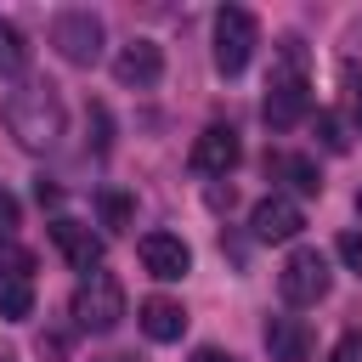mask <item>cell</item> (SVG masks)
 I'll use <instances>...</instances> for the list:
<instances>
[{"mask_svg":"<svg viewBox=\"0 0 362 362\" xmlns=\"http://www.w3.org/2000/svg\"><path fill=\"white\" fill-rule=\"evenodd\" d=\"M62 124H68L62 96H57L45 79H28L23 90L6 96V130L17 136V147H28V153H51L57 136H62Z\"/></svg>","mask_w":362,"mask_h":362,"instance_id":"obj_1","label":"cell"},{"mask_svg":"<svg viewBox=\"0 0 362 362\" xmlns=\"http://www.w3.org/2000/svg\"><path fill=\"white\" fill-rule=\"evenodd\" d=\"M311 107V85H305V45L288 34L283 51H277V68L266 79V102H260V119L272 130H294Z\"/></svg>","mask_w":362,"mask_h":362,"instance_id":"obj_2","label":"cell"},{"mask_svg":"<svg viewBox=\"0 0 362 362\" xmlns=\"http://www.w3.org/2000/svg\"><path fill=\"white\" fill-rule=\"evenodd\" d=\"M74 322L85 328V334H113L119 322H124V288H119V277L113 272H85L79 277V288H74Z\"/></svg>","mask_w":362,"mask_h":362,"instance_id":"obj_3","label":"cell"},{"mask_svg":"<svg viewBox=\"0 0 362 362\" xmlns=\"http://www.w3.org/2000/svg\"><path fill=\"white\" fill-rule=\"evenodd\" d=\"M255 40H260V23H255V11H243V6H221V11H215V68H221L226 79L249 68V57H255Z\"/></svg>","mask_w":362,"mask_h":362,"instance_id":"obj_4","label":"cell"},{"mask_svg":"<svg viewBox=\"0 0 362 362\" xmlns=\"http://www.w3.org/2000/svg\"><path fill=\"white\" fill-rule=\"evenodd\" d=\"M328 288H334V272L317 249H294L277 272V294L288 305H317V300H328Z\"/></svg>","mask_w":362,"mask_h":362,"instance_id":"obj_5","label":"cell"},{"mask_svg":"<svg viewBox=\"0 0 362 362\" xmlns=\"http://www.w3.org/2000/svg\"><path fill=\"white\" fill-rule=\"evenodd\" d=\"M51 45H57L62 62L90 68V62L102 57V23H96L90 11H57V17H51Z\"/></svg>","mask_w":362,"mask_h":362,"instance_id":"obj_6","label":"cell"},{"mask_svg":"<svg viewBox=\"0 0 362 362\" xmlns=\"http://www.w3.org/2000/svg\"><path fill=\"white\" fill-rule=\"evenodd\" d=\"M300 226H305V215H300V204L283 198V192H266V198L249 209V232H255L260 243H288V238H300Z\"/></svg>","mask_w":362,"mask_h":362,"instance_id":"obj_7","label":"cell"},{"mask_svg":"<svg viewBox=\"0 0 362 362\" xmlns=\"http://www.w3.org/2000/svg\"><path fill=\"white\" fill-rule=\"evenodd\" d=\"M136 255H141V266H147L158 283H175V277L192 272V249H187L175 232H147V238L136 243Z\"/></svg>","mask_w":362,"mask_h":362,"instance_id":"obj_8","label":"cell"},{"mask_svg":"<svg viewBox=\"0 0 362 362\" xmlns=\"http://www.w3.org/2000/svg\"><path fill=\"white\" fill-rule=\"evenodd\" d=\"M51 243H57V255H62L79 277L102 266V238H96L85 221H68V215H62V221H51Z\"/></svg>","mask_w":362,"mask_h":362,"instance_id":"obj_9","label":"cell"},{"mask_svg":"<svg viewBox=\"0 0 362 362\" xmlns=\"http://www.w3.org/2000/svg\"><path fill=\"white\" fill-rule=\"evenodd\" d=\"M113 79H119V85H136V90L158 85V79H164V51H158L153 40H130V45L113 57Z\"/></svg>","mask_w":362,"mask_h":362,"instance_id":"obj_10","label":"cell"},{"mask_svg":"<svg viewBox=\"0 0 362 362\" xmlns=\"http://www.w3.org/2000/svg\"><path fill=\"white\" fill-rule=\"evenodd\" d=\"M238 158H243V141H238V130H226V124H209V130L192 141V170H198V175H226Z\"/></svg>","mask_w":362,"mask_h":362,"instance_id":"obj_11","label":"cell"},{"mask_svg":"<svg viewBox=\"0 0 362 362\" xmlns=\"http://www.w3.org/2000/svg\"><path fill=\"white\" fill-rule=\"evenodd\" d=\"M266 351H272V362H305L311 356V328L300 322V317H266Z\"/></svg>","mask_w":362,"mask_h":362,"instance_id":"obj_12","label":"cell"},{"mask_svg":"<svg viewBox=\"0 0 362 362\" xmlns=\"http://www.w3.org/2000/svg\"><path fill=\"white\" fill-rule=\"evenodd\" d=\"M141 334H147V339H158V345H170V339H181V334H187V311H181L175 300L153 294V300H141Z\"/></svg>","mask_w":362,"mask_h":362,"instance_id":"obj_13","label":"cell"},{"mask_svg":"<svg viewBox=\"0 0 362 362\" xmlns=\"http://www.w3.org/2000/svg\"><path fill=\"white\" fill-rule=\"evenodd\" d=\"M266 170L272 175H283L294 192H305V198H317L322 192V175H317V164L305 158V153H277V158H266Z\"/></svg>","mask_w":362,"mask_h":362,"instance_id":"obj_14","label":"cell"},{"mask_svg":"<svg viewBox=\"0 0 362 362\" xmlns=\"http://www.w3.org/2000/svg\"><path fill=\"white\" fill-rule=\"evenodd\" d=\"M28 311H34V283H28V277L0 283V317H6V322H23Z\"/></svg>","mask_w":362,"mask_h":362,"instance_id":"obj_15","label":"cell"},{"mask_svg":"<svg viewBox=\"0 0 362 362\" xmlns=\"http://www.w3.org/2000/svg\"><path fill=\"white\" fill-rule=\"evenodd\" d=\"M23 62H28V40H23V28L0 17V79H6V74H23Z\"/></svg>","mask_w":362,"mask_h":362,"instance_id":"obj_16","label":"cell"},{"mask_svg":"<svg viewBox=\"0 0 362 362\" xmlns=\"http://www.w3.org/2000/svg\"><path fill=\"white\" fill-rule=\"evenodd\" d=\"M96 209H102V226H113V232H124V226H130V215H136L130 192H119V187H102Z\"/></svg>","mask_w":362,"mask_h":362,"instance_id":"obj_17","label":"cell"},{"mask_svg":"<svg viewBox=\"0 0 362 362\" xmlns=\"http://www.w3.org/2000/svg\"><path fill=\"white\" fill-rule=\"evenodd\" d=\"M317 141H322L328 153H345V147H351V136H345L339 113H317Z\"/></svg>","mask_w":362,"mask_h":362,"instance_id":"obj_18","label":"cell"},{"mask_svg":"<svg viewBox=\"0 0 362 362\" xmlns=\"http://www.w3.org/2000/svg\"><path fill=\"white\" fill-rule=\"evenodd\" d=\"M28 266H34V255H28V249H17V243H0V283H11V277H28Z\"/></svg>","mask_w":362,"mask_h":362,"instance_id":"obj_19","label":"cell"},{"mask_svg":"<svg viewBox=\"0 0 362 362\" xmlns=\"http://www.w3.org/2000/svg\"><path fill=\"white\" fill-rule=\"evenodd\" d=\"M17 221H23V204H17L11 192H0V243L17 238Z\"/></svg>","mask_w":362,"mask_h":362,"instance_id":"obj_20","label":"cell"},{"mask_svg":"<svg viewBox=\"0 0 362 362\" xmlns=\"http://www.w3.org/2000/svg\"><path fill=\"white\" fill-rule=\"evenodd\" d=\"M334 249H339V260H345L351 272H362V232H339Z\"/></svg>","mask_w":362,"mask_h":362,"instance_id":"obj_21","label":"cell"},{"mask_svg":"<svg viewBox=\"0 0 362 362\" xmlns=\"http://www.w3.org/2000/svg\"><path fill=\"white\" fill-rule=\"evenodd\" d=\"M328 362H362V334H339L334 351H328Z\"/></svg>","mask_w":362,"mask_h":362,"instance_id":"obj_22","label":"cell"},{"mask_svg":"<svg viewBox=\"0 0 362 362\" xmlns=\"http://www.w3.org/2000/svg\"><path fill=\"white\" fill-rule=\"evenodd\" d=\"M192 362H238V356H226L221 345H198V351H192Z\"/></svg>","mask_w":362,"mask_h":362,"instance_id":"obj_23","label":"cell"},{"mask_svg":"<svg viewBox=\"0 0 362 362\" xmlns=\"http://www.w3.org/2000/svg\"><path fill=\"white\" fill-rule=\"evenodd\" d=\"M351 119H356V136H362V79H351Z\"/></svg>","mask_w":362,"mask_h":362,"instance_id":"obj_24","label":"cell"},{"mask_svg":"<svg viewBox=\"0 0 362 362\" xmlns=\"http://www.w3.org/2000/svg\"><path fill=\"white\" fill-rule=\"evenodd\" d=\"M102 362H130V356H102Z\"/></svg>","mask_w":362,"mask_h":362,"instance_id":"obj_25","label":"cell"},{"mask_svg":"<svg viewBox=\"0 0 362 362\" xmlns=\"http://www.w3.org/2000/svg\"><path fill=\"white\" fill-rule=\"evenodd\" d=\"M356 215H362V192H356Z\"/></svg>","mask_w":362,"mask_h":362,"instance_id":"obj_26","label":"cell"}]
</instances>
